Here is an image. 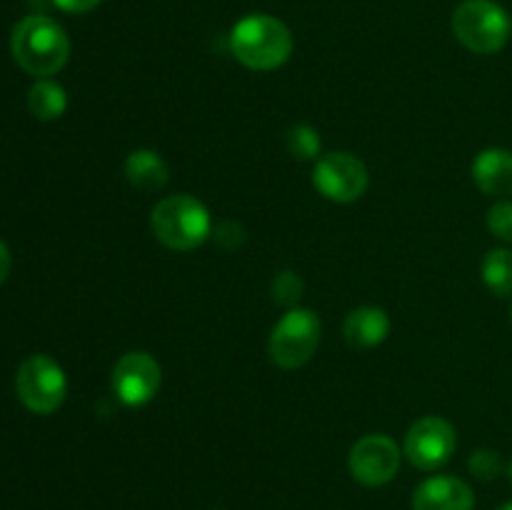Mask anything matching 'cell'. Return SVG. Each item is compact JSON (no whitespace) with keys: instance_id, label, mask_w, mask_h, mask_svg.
Masks as SVG:
<instances>
[{"instance_id":"17","label":"cell","mask_w":512,"mask_h":510,"mask_svg":"<svg viewBox=\"0 0 512 510\" xmlns=\"http://www.w3.org/2000/svg\"><path fill=\"white\" fill-rule=\"evenodd\" d=\"M285 143H288V150L293 158L298 160H313L320 155V135L318 130L310 128V125L300 123L293 125L285 135Z\"/></svg>"},{"instance_id":"1","label":"cell","mask_w":512,"mask_h":510,"mask_svg":"<svg viewBox=\"0 0 512 510\" xmlns=\"http://www.w3.org/2000/svg\"><path fill=\"white\" fill-rule=\"evenodd\" d=\"M10 50L20 68L35 78L60 73L70 58V40L65 30L48 15H28L10 35Z\"/></svg>"},{"instance_id":"8","label":"cell","mask_w":512,"mask_h":510,"mask_svg":"<svg viewBox=\"0 0 512 510\" xmlns=\"http://www.w3.org/2000/svg\"><path fill=\"white\" fill-rule=\"evenodd\" d=\"M458 448V433L440 415H425L410 425L405 435V455L420 470H438L453 458Z\"/></svg>"},{"instance_id":"18","label":"cell","mask_w":512,"mask_h":510,"mask_svg":"<svg viewBox=\"0 0 512 510\" xmlns=\"http://www.w3.org/2000/svg\"><path fill=\"white\" fill-rule=\"evenodd\" d=\"M273 298L275 303L298 308V300L303 298V280H300V275L293 273V270H283V273L275 275Z\"/></svg>"},{"instance_id":"6","label":"cell","mask_w":512,"mask_h":510,"mask_svg":"<svg viewBox=\"0 0 512 510\" xmlns=\"http://www.w3.org/2000/svg\"><path fill=\"white\" fill-rule=\"evenodd\" d=\"M15 390L25 408L38 415H50L63 405L68 395V380L63 368L50 355H30L20 363Z\"/></svg>"},{"instance_id":"9","label":"cell","mask_w":512,"mask_h":510,"mask_svg":"<svg viewBox=\"0 0 512 510\" xmlns=\"http://www.w3.org/2000/svg\"><path fill=\"white\" fill-rule=\"evenodd\" d=\"M160 390L158 360L143 350L125 353L113 368V393L128 408H143Z\"/></svg>"},{"instance_id":"13","label":"cell","mask_w":512,"mask_h":510,"mask_svg":"<svg viewBox=\"0 0 512 510\" xmlns=\"http://www.w3.org/2000/svg\"><path fill=\"white\" fill-rule=\"evenodd\" d=\"M473 180L485 195H512V150L488 148L473 160Z\"/></svg>"},{"instance_id":"23","label":"cell","mask_w":512,"mask_h":510,"mask_svg":"<svg viewBox=\"0 0 512 510\" xmlns=\"http://www.w3.org/2000/svg\"><path fill=\"white\" fill-rule=\"evenodd\" d=\"M508 480H510V485H512V460L508 463Z\"/></svg>"},{"instance_id":"10","label":"cell","mask_w":512,"mask_h":510,"mask_svg":"<svg viewBox=\"0 0 512 510\" xmlns=\"http://www.w3.org/2000/svg\"><path fill=\"white\" fill-rule=\"evenodd\" d=\"M350 473L368 488L390 483L400 470V450L393 438L383 433L363 435L350 450Z\"/></svg>"},{"instance_id":"5","label":"cell","mask_w":512,"mask_h":510,"mask_svg":"<svg viewBox=\"0 0 512 510\" xmlns=\"http://www.w3.org/2000/svg\"><path fill=\"white\" fill-rule=\"evenodd\" d=\"M320 333H323V325L313 310L290 308L270 333V360L285 370L303 368L318 350Z\"/></svg>"},{"instance_id":"21","label":"cell","mask_w":512,"mask_h":510,"mask_svg":"<svg viewBox=\"0 0 512 510\" xmlns=\"http://www.w3.org/2000/svg\"><path fill=\"white\" fill-rule=\"evenodd\" d=\"M53 3L65 13H88V10L98 8L103 0H53Z\"/></svg>"},{"instance_id":"3","label":"cell","mask_w":512,"mask_h":510,"mask_svg":"<svg viewBox=\"0 0 512 510\" xmlns=\"http://www.w3.org/2000/svg\"><path fill=\"white\" fill-rule=\"evenodd\" d=\"M153 235L170 250L188 253L210 238L213 220L208 208L188 193L168 195L150 213Z\"/></svg>"},{"instance_id":"19","label":"cell","mask_w":512,"mask_h":510,"mask_svg":"<svg viewBox=\"0 0 512 510\" xmlns=\"http://www.w3.org/2000/svg\"><path fill=\"white\" fill-rule=\"evenodd\" d=\"M468 468L475 478L493 480L503 473V460H500V455L495 453V450L483 448V450H475V453L470 455Z\"/></svg>"},{"instance_id":"14","label":"cell","mask_w":512,"mask_h":510,"mask_svg":"<svg viewBox=\"0 0 512 510\" xmlns=\"http://www.w3.org/2000/svg\"><path fill=\"white\" fill-rule=\"evenodd\" d=\"M125 178H128V183L133 188L143 190V193H158V190H163L168 185L170 168L160 153L148 148H138L125 160Z\"/></svg>"},{"instance_id":"7","label":"cell","mask_w":512,"mask_h":510,"mask_svg":"<svg viewBox=\"0 0 512 510\" xmlns=\"http://www.w3.org/2000/svg\"><path fill=\"white\" fill-rule=\"evenodd\" d=\"M368 183V168L353 153L320 155L313 168V185L333 203H355L365 195Z\"/></svg>"},{"instance_id":"12","label":"cell","mask_w":512,"mask_h":510,"mask_svg":"<svg viewBox=\"0 0 512 510\" xmlns=\"http://www.w3.org/2000/svg\"><path fill=\"white\" fill-rule=\"evenodd\" d=\"M343 335L350 348H378L390 335V318L383 308L363 305V308L350 310L343 323Z\"/></svg>"},{"instance_id":"16","label":"cell","mask_w":512,"mask_h":510,"mask_svg":"<svg viewBox=\"0 0 512 510\" xmlns=\"http://www.w3.org/2000/svg\"><path fill=\"white\" fill-rule=\"evenodd\" d=\"M483 283L498 298L512 295V250L495 248L483 258Z\"/></svg>"},{"instance_id":"22","label":"cell","mask_w":512,"mask_h":510,"mask_svg":"<svg viewBox=\"0 0 512 510\" xmlns=\"http://www.w3.org/2000/svg\"><path fill=\"white\" fill-rule=\"evenodd\" d=\"M10 265H13V258H10L8 245H5L3 240H0V285H3L5 280H8V275H10Z\"/></svg>"},{"instance_id":"2","label":"cell","mask_w":512,"mask_h":510,"mask_svg":"<svg viewBox=\"0 0 512 510\" xmlns=\"http://www.w3.org/2000/svg\"><path fill=\"white\" fill-rule=\"evenodd\" d=\"M230 50L250 70H275L293 55V33L268 13L245 15L230 30Z\"/></svg>"},{"instance_id":"15","label":"cell","mask_w":512,"mask_h":510,"mask_svg":"<svg viewBox=\"0 0 512 510\" xmlns=\"http://www.w3.org/2000/svg\"><path fill=\"white\" fill-rule=\"evenodd\" d=\"M68 108V95L63 85L50 78H40L28 93V110L38 120H58Z\"/></svg>"},{"instance_id":"24","label":"cell","mask_w":512,"mask_h":510,"mask_svg":"<svg viewBox=\"0 0 512 510\" xmlns=\"http://www.w3.org/2000/svg\"><path fill=\"white\" fill-rule=\"evenodd\" d=\"M498 510H512V500H510V503H505V505H500V508Z\"/></svg>"},{"instance_id":"4","label":"cell","mask_w":512,"mask_h":510,"mask_svg":"<svg viewBox=\"0 0 512 510\" xmlns=\"http://www.w3.org/2000/svg\"><path fill=\"white\" fill-rule=\"evenodd\" d=\"M510 15L495 0H463L453 13V33L478 55H493L510 38Z\"/></svg>"},{"instance_id":"11","label":"cell","mask_w":512,"mask_h":510,"mask_svg":"<svg viewBox=\"0 0 512 510\" xmlns=\"http://www.w3.org/2000/svg\"><path fill=\"white\" fill-rule=\"evenodd\" d=\"M473 505V488L453 475L428 478L413 493V510H473Z\"/></svg>"},{"instance_id":"20","label":"cell","mask_w":512,"mask_h":510,"mask_svg":"<svg viewBox=\"0 0 512 510\" xmlns=\"http://www.w3.org/2000/svg\"><path fill=\"white\" fill-rule=\"evenodd\" d=\"M488 228L503 243H512V200H500L488 210Z\"/></svg>"}]
</instances>
